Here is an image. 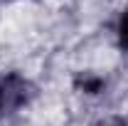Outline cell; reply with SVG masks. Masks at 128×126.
Here are the masks:
<instances>
[{"label": "cell", "mask_w": 128, "mask_h": 126, "mask_svg": "<svg viewBox=\"0 0 128 126\" xmlns=\"http://www.w3.org/2000/svg\"><path fill=\"white\" fill-rule=\"evenodd\" d=\"M34 96V87L22 74H0V116H12L25 109Z\"/></svg>", "instance_id": "obj_1"}, {"label": "cell", "mask_w": 128, "mask_h": 126, "mask_svg": "<svg viewBox=\"0 0 128 126\" xmlns=\"http://www.w3.org/2000/svg\"><path fill=\"white\" fill-rule=\"evenodd\" d=\"M113 35H116V45L128 54V3L123 5V10L118 13V17H116Z\"/></svg>", "instance_id": "obj_2"}, {"label": "cell", "mask_w": 128, "mask_h": 126, "mask_svg": "<svg viewBox=\"0 0 128 126\" xmlns=\"http://www.w3.org/2000/svg\"><path fill=\"white\" fill-rule=\"evenodd\" d=\"M104 126H128L126 119H111V121H106Z\"/></svg>", "instance_id": "obj_3"}]
</instances>
